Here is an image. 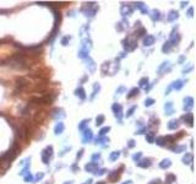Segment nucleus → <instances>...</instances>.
Returning <instances> with one entry per match:
<instances>
[{"instance_id": "1", "label": "nucleus", "mask_w": 196, "mask_h": 184, "mask_svg": "<svg viewBox=\"0 0 196 184\" xmlns=\"http://www.w3.org/2000/svg\"><path fill=\"white\" fill-rule=\"evenodd\" d=\"M52 155H53V147H52V146L45 147V149L43 150V152H42V161H43L45 164H48V163H49V160H50V157H52Z\"/></svg>"}, {"instance_id": "2", "label": "nucleus", "mask_w": 196, "mask_h": 184, "mask_svg": "<svg viewBox=\"0 0 196 184\" xmlns=\"http://www.w3.org/2000/svg\"><path fill=\"white\" fill-rule=\"evenodd\" d=\"M124 48H125V51L130 52V51H134V49L136 48V44H137V42L136 39H133V38H126L124 41Z\"/></svg>"}, {"instance_id": "3", "label": "nucleus", "mask_w": 196, "mask_h": 184, "mask_svg": "<svg viewBox=\"0 0 196 184\" xmlns=\"http://www.w3.org/2000/svg\"><path fill=\"white\" fill-rule=\"evenodd\" d=\"M93 139V133L91 129H85V133H84V136H82V141L85 144L89 143Z\"/></svg>"}, {"instance_id": "4", "label": "nucleus", "mask_w": 196, "mask_h": 184, "mask_svg": "<svg viewBox=\"0 0 196 184\" xmlns=\"http://www.w3.org/2000/svg\"><path fill=\"white\" fill-rule=\"evenodd\" d=\"M112 109H113V112H114V115H115L117 118H119V120H121V111H122L121 106L118 104V103H114L113 107H112Z\"/></svg>"}, {"instance_id": "5", "label": "nucleus", "mask_w": 196, "mask_h": 184, "mask_svg": "<svg viewBox=\"0 0 196 184\" xmlns=\"http://www.w3.org/2000/svg\"><path fill=\"white\" fill-rule=\"evenodd\" d=\"M85 170L87 172H91V173H96L98 171V164L96 162H89L85 166Z\"/></svg>"}, {"instance_id": "6", "label": "nucleus", "mask_w": 196, "mask_h": 184, "mask_svg": "<svg viewBox=\"0 0 196 184\" xmlns=\"http://www.w3.org/2000/svg\"><path fill=\"white\" fill-rule=\"evenodd\" d=\"M192 107H194V99H192V97H186L184 99V109L185 111H190Z\"/></svg>"}, {"instance_id": "7", "label": "nucleus", "mask_w": 196, "mask_h": 184, "mask_svg": "<svg viewBox=\"0 0 196 184\" xmlns=\"http://www.w3.org/2000/svg\"><path fill=\"white\" fill-rule=\"evenodd\" d=\"M120 12H121L122 16H129V15H131V12H133V7L129 6V5H122Z\"/></svg>"}, {"instance_id": "8", "label": "nucleus", "mask_w": 196, "mask_h": 184, "mask_svg": "<svg viewBox=\"0 0 196 184\" xmlns=\"http://www.w3.org/2000/svg\"><path fill=\"white\" fill-rule=\"evenodd\" d=\"M136 164H137L138 167H141V168H147V167H150L152 163H151L150 158H145V160H142V161H137Z\"/></svg>"}, {"instance_id": "9", "label": "nucleus", "mask_w": 196, "mask_h": 184, "mask_svg": "<svg viewBox=\"0 0 196 184\" xmlns=\"http://www.w3.org/2000/svg\"><path fill=\"white\" fill-rule=\"evenodd\" d=\"M154 37L153 36H151V35H147V37H145V39H143V46L145 47H150V46H152V44H154Z\"/></svg>"}, {"instance_id": "10", "label": "nucleus", "mask_w": 196, "mask_h": 184, "mask_svg": "<svg viewBox=\"0 0 196 184\" xmlns=\"http://www.w3.org/2000/svg\"><path fill=\"white\" fill-rule=\"evenodd\" d=\"M53 118H64L65 117V113L61 108H56V109L53 111V114H52Z\"/></svg>"}, {"instance_id": "11", "label": "nucleus", "mask_w": 196, "mask_h": 184, "mask_svg": "<svg viewBox=\"0 0 196 184\" xmlns=\"http://www.w3.org/2000/svg\"><path fill=\"white\" fill-rule=\"evenodd\" d=\"M182 119L185 122V124L187 123V124L190 125V127H192V123H194V117H192V114H191V113H186Z\"/></svg>"}, {"instance_id": "12", "label": "nucleus", "mask_w": 196, "mask_h": 184, "mask_svg": "<svg viewBox=\"0 0 196 184\" xmlns=\"http://www.w3.org/2000/svg\"><path fill=\"white\" fill-rule=\"evenodd\" d=\"M178 16H179L178 11H175V10H170V11H169V15L167 16V20H168L169 22H173L174 20L178 19Z\"/></svg>"}, {"instance_id": "13", "label": "nucleus", "mask_w": 196, "mask_h": 184, "mask_svg": "<svg viewBox=\"0 0 196 184\" xmlns=\"http://www.w3.org/2000/svg\"><path fill=\"white\" fill-rule=\"evenodd\" d=\"M64 129H65V125H64V123L59 122L58 124L55 125V128H54V133L56 134V135H59V134H61V133L64 131Z\"/></svg>"}, {"instance_id": "14", "label": "nucleus", "mask_w": 196, "mask_h": 184, "mask_svg": "<svg viewBox=\"0 0 196 184\" xmlns=\"http://www.w3.org/2000/svg\"><path fill=\"white\" fill-rule=\"evenodd\" d=\"M178 127H179V120H177V119L170 120L169 124H168V129L169 130H175Z\"/></svg>"}, {"instance_id": "15", "label": "nucleus", "mask_w": 196, "mask_h": 184, "mask_svg": "<svg viewBox=\"0 0 196 184\" xmlns=\"http://www.w3.org/2000/svg\"><path fill=\"white\" fill-rule=\"evenodd\" d=\"M170 166H172V162H170L169 158H167V160H163V161L159 163V167H161V168H163V170L169 168Z\"/></svg>"}, {"instance_id": "16", "label": "nucleus", "mask_w": 196, "mask_h": 184, "mask_svg": "<svg viewBox=\"0 0 196 184\" xmlns=\"http://www.w3.org/2000/svg\"><path fill=\"white\" fill-rule=\"evenodd\" d=\"M164 109H166V114H168V115H170V114H173V104H172V102H168V103H166V106H164Z\"/></svg>"}, {"instance_id": "17", "label": "nucleus", "mask_w": 196, "mask_h": 184, "mask_svg": "<svg viewBox=\"0 0 196 184\" xmlns=\"http://www.w3.org/2000/svg\"><path fill=\"white\" fill-rule=\"evenodd\" d=\"M183 162H184L185 164H190V163L192 162V155L187 152V154L183 157Z\"/></svg>"}, {"instance_id": "18", "label": "nucleus", "mask_w": 196, "mask_h": 184, "mask_svg": "<svg viewBox=\"0 0 196 184\" xmlns=\"http://www.w3.org/2000/svg\"><path fill=\"white\" fill-rule=\"evenodd\" d=\"M75 92H76V96H77V97H80L81 99H85V98H86V95H85V90H84L82 87H79V88H77Z\"/></svg>"}, {"instance_id": "19", "label": "nucleus", "mask_w": 196, "mask_h": 184, "mask_svg": "<svg viewBox=\"0 0 196 184\" xmlns=\"http://www.w3.org/2000/svg\"><path fill=\"white\" fill-rule=\"evenodd\" d=\"M154 143H156L157 145H159V146H164L166 145V138L164 136H159V138H157V139H154Z\"/></svg>"}, {"instance_id": "20", "label": "nucleus", "mask_w": 196, "mask_h": 184, "mask_svg": "<svg viewBox=\"0 0 196 184\" xmlns=\"http://www.w3.org/2000/svg\"><path fill=\"white\" fill-rule=\"evenodd\" d=\"M151 19H152L153 21L159 20V19H161V12L157 11V10H153V11L151 12Z\"/></svg>"}, {"instance_id": "21", "label": "nucleus", "mask_w": 196, "mask_h": 184, "mask_svg": "<svg viewBox=\"0 0 196 184\" xmlns=\"http://www.w3.org/2000/svg\"><path fill=\"white\" fill-rule=\"evenodd\" d=\"M183 86H184L183 81H182V80H178V81H175V82L173 83V86H172V87H173L174 90H180Z\"/></svg>"}, {"instance_id": "22", "label": "nucleus", "mask_w": 196, "mask_h": 184, "mask_svg": "<svg viewBox=\"0 0 196 184\" xmlns=\"http://www.w3.org/2000/svg\"><path fill=\"white\" fill-rule=\"evenodd\" d=\"M172 47H173V46H172V44H170V42L168 41V42H166V43H164V46L162 47V51L164 52V53H167V52H169L170 49H172Z\"/></svg>"}, {"instance_id": "23", "label": "nucleus", "mask_w": 196, "mask_h": 184, "mask_svg": "<svg viewBox=\"0 0 196 184\" xmlns=\"http://www.w3.org/2000/svg\"><path fill=\"white\" fill-rule=\"evenodd\" d=\"M138 92H140V90H138L137 87H134L131 91H130L129 92V95H128V98H133L134 96H136L137 93H138Z\"/></svg>"}, {"instance_id": "24", "label": "nucleus", "mask_w": 196, "mask_h": 184, "mask_svg": "<svg viewBox=\"0 0 196 184\" xmlns=\"http://www.w3.org/2000/svg\"><path fill=\"white\" fill-rule=\"evenodd\" d=\"M119 156H120V152H119V151H114V152H112V155L109 156V160H110V161H115V160H118V158H119Z\"/></svg>"}, {"instance_id": "25", "label": "nucleus", "mask_w": 196, "mask_h": 184, "mask_svg": "<svg viewBox=\"0 0 196 184\" xmlns=\"http://www.w3.org/2000/svg\"><path fill=\"white\" fill-rule=\"evenodd\" d=\"M88 123H89V119H85V120H82V122H81V124L79 125V129H80V130H85V128L88 125Z\"/></svg>"}, {"instance_id": "26", "label": "nucleus", "mask_w": 196, "mask_h": 184, "mask_svg": "<svg viewBox=\"0 0 196 184\" xmlns=\"http://www.w3.org/2000/svg\"><path fill=\"white\" fill-rule=\"evenodd\" d=\"M175 175L174 174H172V173H169V174H167V177H166V180H167V183H173V182H175Z\"/></svg>"}, {"instance_id": "27", "label": "nucleus", "mask_w": 196, "mask_h": 184, "mask_svg": "<svg viewBox=\"0 0 196 184\" xmlns=\"http://www.w3.org/2000/svg\"><path fill=\"white\" fill-rule=\"evenodd\" d=\"M146 140L148 141L150 144L154 143V134H153V133H148V134H147V135H146Z\"/></svg>"}, {"instance_id": "28", "label": "nucleus", "mask_w": 196, "mask_h": 184, "mask_svg": "<svg viewBox=\"0 0 196 184\" xmlns=\"http://www.w3.org/2000/svg\"><path fill=\"white\" fill-rule=\"evenodd\" d=\"M96 125L97 127H101V125L103 124V122H104V115H98L97 117V119H96Z\"/></svg>"}, {"instance_id": "29", "label": "nucleus", "mask_w": 196, "mask_h": 184, "mask_svg": "<svg viewBox=\"0 0 196 184\" xmlns=\"http://www.w3.org/2000/svg\"><path fill=\"white\" fill-rule=\"evenodd\" d=\"M117 178H119V173H118V171H114V173L109 175V179H110L112 182H115Z\"/></svg>"}, {"instance_id": "30", "label": "nucleus", "mask_w": 196, "mask_h": 184, "mask_svg": "<svg viewBox=\"0 0 196 184\" xmlns=\"http://www.w3.org/2000/svg\"><path fill=\"white\" fill-rule=\"evenodd\" d=\"M110 130V128L109 127H105V128H102L101 129V131H99V136H104L105 135V134H107L108 131Z\"/></svg>"}, {"instance_id": "31", "label": "nucleus", "mask_w": 196, "mask_h": 184, "mask_svg": "<svg viewBox=\"0 0 196 184\" xmlns=\"http://www.w3.org/2000/svg\"><path fill=\"white\" fill-rule=\"evenodd\" d=\"M172 150H173L174 152H182V151H184L185 150V146H177V147H172Z\"/></svg>"}, {"instance_id": "32", "label": "nucleus", "mask_w": 196, "mask_h": 184, "mask_svg": "<svg viewBox=\"0 0 196 184\" xmlns=\"http://www.w3.org/2000/svg\"><path fill=\"white\" fill-rule=\"evenodd\" d=\"M147 83H148V79H147V78H142L140 80V87H145Z\"/></svg>"}, {"instance_id": "33", "label": "nucleus", "mask_w": 196, "mask_h": 184, "mask_svg": "<svg viewBox=\"0 0 196 184\" xmlns=\"http://www.w3.org/2000/svg\"><path fill=\"white\" fill-rule=\"evenodd\" d=\"M154 103V99L153 98H147L146 101H145V106L146 107H150V106H152Z\"/></svg>"}, {"instance_id": "34", "label": "nucleus", "mask_w": 196, "mask_h": 184, "mask_svg": "<svg viewBox=\"0 0 196 184\" xmlns=\"http://www.w3.org/2000/svg\"><path fill=\"white\" fill-rule=\"evenodd\" d=\"M71 39V37H69V36H66V37H64L63 39H61V44L63 46H68V43H69V41Z\"/></svg>"}, {"instance_id": "35", "label": "nucleus", "mask_w": 196, "mask_h": 184, "mask_svg": "<svg viewBox=\"0 0 196 184\" xmlns=\"http://www.w3.org/2000/svg\"><path fill=\"white\" fill-rule=\"evenodd\" d=\"M135 109H136V107H135V106L130 108V109L128 111V113H126V117H131V115L134 114V111H135Z\"/></svg>"}, {"instance_id": "36", "label": "nucleus", "mask_w": 196, "mask_h": 184, "mask_svg": "<svg viewBox=\"0 0 196 184\" xmlns=\"http://www.w3.org/2000/svg\"><path fill=\"white\" fill-rule=\"evenodd\" d=\"M99 88H101V86L98 85V83H96V85H94V90H93V95H92V97H91V98H93V97L97 95V90L99 91Z\"/></svg>"}, {"instance_id": "37", "label": "nucleus", "mask_w": 196, "mask_h": 184, "mask_svg": "<svg viewBox=\"0 0 196 184\" xmlns=\"http://www.w3.org/2000/svg\"><path fill=\"white\" fill-rule=\"evenodd\" d=\"M141 156H142V154L141 152H138V154H135L134 156H133V158H134V161H138V160H140V158H141Z\"/></svg>"}, {"instance_id": "38", "label": "nucleus", "mask_w": 196, "mask_h": 184, "mask_svg": "<svg viewBox=\"0 0 196 184\" xmlns=\"http://www.w3.org/2000/svg\"><path fill=\"white\" fill-rule=\"evenodd\" d=\"M33 180V177L31 175V173H28L27 175H24V182H32Z\"/></svg>"}, {"instance_id": "39", "label": "nucleus", "mask_w": 196, "mask_h": 184, "mask_svg": "<svg viewBox=\"0 0 196 184\" xmlns=\"http://www.w3.org/2000/svg\"><path fill=\"white\" fill-rule=\"evenodd\" d=\"M150 184H162V182H161V179H153V180H151L150 182Z\"/></svg>"}, {"instance_id": "40", "label": "nucleus", "mask_w": 196, "mask_h": 184, "mask_svg": "<svg viewBox=\"0 0 196 184\" xmlns=\"http://www.w3.org/2000/svg\"><path fill=\"white\" fill-rule=\"evenodd\" d=\"M44 177V174L43 173H38L37 175H36V180H39V179H42Z\"/></svg>"}, {"instance_id": "41", "label": "nucleus", "mask_w": 196, "mask_h": 184, "mask_svg": "<svg viewBox=\"0 0 196 184\" xmlns=\"http://www.w3.org/2000/svg\"><path fill=\"white\" fill-rule=\"evenodd\" d=\"M99 158H101V155L99 154H94L93 156H92V160L94 161V160H99Z\"/></svg>"}, {"instance_id": "42", "label": "nucleus", "mask_w": 196, "mask_h": 184, "mask_svg": "<svg viewBox=\"0 0 196 184\" xmlns=\"http://www.w3.org/2000/svg\"><path fill=\"white\" fill-rule=\"evenodd\" d=\"M135 146V141L134 140H130L129 144H128V147H134Z\"/></svg>"}, {"instance_id": "43", "label": "nucleus", "mask_w": 196, "mask_h": 184, "mask_svg": "<svg viewBox=\"0 0 196 184\" xmlns=\"http://www.w3.org/2000/svg\"><path fill=\"white\" fill-rule=\"evenodd\" d=\"M82 155H84V150H80V151H79V154H77V156H76V158L79 160V158H81V157H82Z\"/></svg>"}, {"instance_id": "44", "label": "nucleus", "mask_w": 196, "mask_h": 184, "mask_svg": "<svg viewBox=\"0 0 196 184\" xmlns=\"http://www.w3.org/2000/svg\"><path fill=\"white\" fill-rule=\"evenodd\" d=\"M192 7H190V9H189V11H187V16H189V17H192Z\"/></svg>"}, {"instance_id": "45", "label": "nucleus", "mask_w": 196, "mask_h": 184, "mask_svg": "<svg viewBox=\"0 0 196 184\" xmlns=\"http://www.w3.org/2000/svg\"><path fill=\"white\" fill-rule=\"evenodd\" d=\"M84 184H92V179H88V180H86V183H84Z\"/></svg>"}, {"instance_id": "46", "label": "nucleus", "mask_w": 196, "mask_h": 184, "mask_svg": "<svg viewBox=\"0 0 196 184\" xmlns=\"http://www.w3.org/2000/svg\"><path fill=\"white\" fill-rule=\"evenodd\" d=\"M124 90H125V88H124V87H120V88H119V90H117V92H121V91H124Z\"/></svg>"}, {"instance_id": "47", "label": "nucleus", "mask_w": 196, "mask_h": 184, "mask_svg": "<svg viewBox=\"0 0 196 184\" xmlns=\"http://www.w3.org/2000/svg\"><path fill=\"white\" fill-rule=\"evenodd\" d=\"M122 184H133V182L131 180H128L126 183H122Z\"/></svg>"}, {"instance_id": "48", "label": "nucleus", "mask_w": 196, "mask_h": 184, "mask_svg": "<svg viewBox=\"0 0 196 184\" xmlns=\"http://www.w3.org/2000/svg\"><path fill=\"white\" fill-rule=\"evenodd\" d=\"M97 184H104V183H103V182H101V183H97Z\"/></svg>"}]
</instances>
